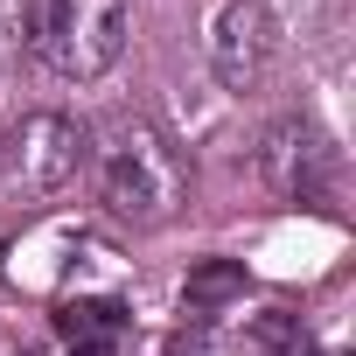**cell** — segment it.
<instances>
[{
  "label": "cell",
  "instance_id": "1",
  "mask_svg": "<svg viewBox=\"0 0 356 356\" xmlns=\"http://www.w3.org/2000/svg\"><path fill=\"white\" fill-rule=\"evenodd\" d=\"M126 35H133L126 0H29L22 8L29 56L56 77H77V84L105 77L126 56Z\"/></svg>",
  "mask_w": 356,
  "mask_h": 356
},
{
  "label": "cell",
  "instance_id": "2",
  "mask_svg": "<svg viewBox=\"0 0 356 356\" xmlns=\"http://www.w3.org/2000/svg\"><path fill=\"white\" fill-rule=\"evenodd\" d=\"M98 189L112 203V217H133V224H168L189 196V168L175 154V140L147 119L119 126L112 147L98 154Z\"/></svg>",
  "mask_w": 356,
  "mask_h": 356
},
{
  "label": "cell",
  "instance_id": "3",
  "mask_svg": "<svg viewBox=\"0 0 356 356\" xmlns=\"http://www.w3.org/2000/svg\"><path fill=\"white\" fill-rule=\"evenodd\" d=\"M77 168H84V133L63 112H29L0 140V182L22 196H56L63 182H77Z\"/></svg>",
  "mask_w": 356,
  "mask_h": 356
},
{
  "label": "cell",
  "instance_id": "4",
  "mask_svg": "<svg viewBox=\"0 0 356 356\" xmlns=\"http://www.w3.org/2000/svg\"><path fill=\"white\" fill-rule=\"evenodd\" d=\"M280 56V22L266 0H231L217 15V35H210V63L224 77V91H252Z\"/></svg>",
  "mask_w": 356,
  "mask_h": 356
},
{
  "label": "cell",
  "instance_id": "5",
  "mask_svg": "<svg viewBox=\"0 0 356 356\" xmlns=\"http://www.w3.org/2000/svg\"><path fill=\"white\" fill-rule=\"evenodd\" d=\"M266 182H273L280 196H321V182H328V147H321V133H314L307 119H286V126L266 133Z\"/></svg>",
  "mask_w": 356,
  "mask_h": 356
},
{
  "label": "cell",
  "instance_id": "6",
  "mask_svg": "<svg viewBox=\"0 0 356 356\" xmlns=\"http://www.w3.org/2000/svg\"><path fill=\"white\" fill-rule=\"evenodd\" d=\"M56 328H63L70 342H112V335L126 328V300H112V293H77V300L56 314Z\"/></svg>",
  "mask_w": 356,
  "mask_h": 356
},
{
  "label": "cell",
  "instance_id": "7",
  "mask_svg": "<svg viewBox=\"0 0 356 356\" xmlns=\"http://www.w3.org/2000/svg\"><path fill=\"white\" fill-rule=\"evenodd\" d=\"M238 286H245V273L217 259V266H203V273H189V307H210V300H224V293H238Z\"/></svg>",
  "mask_w": 356,
  "mask_h": 356
},
{
  "label": "cell",
  "instance_id": "8",
  "mask_svg": "<svg viewBox=\"0 0 356 356\" xmlns=\"http://www.w3.org/2000/svg\"><path fill=\"white\" fill-rule=\"evenodd\" d=\"M70 356H112V342H70Z\"/></svg>",
  "mask_w": 356,
  "mask_h": 356
}]
</instances>
